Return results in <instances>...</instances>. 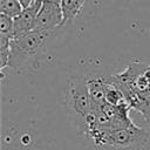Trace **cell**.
<instances>
[{
  "instance_id": "1",
  "label": "cell",
  "mask_w": 150,
  "mask_h": 150,
  "mask_svg": "<svg viewBox=\"0 0 150 150\" xmlns=\"http://www.w3.org/2000/svg\"><path fill=\"white\" fill-rule=\"evenodd\" d=\"M131 109L141 112L150 123V66L131 62L122 73L111 76Z\"/></svg>"
},
{
  "instance_id": "2",
  "label": "cell",
  "mask_w": 150,
  "mask_h": 150,
  "mask_svg": "<svg viewBox=\"0 0 150 150\" xmlns=\"http://www.w3.org/2000/svg\"><path fill=\"white\" fill-rule=\"evenodd\" d=\"M53 33L30 30L11 41L8 67L13 70H28L39 66L47 52V41Z\"/></svg>"
},
{
  "instance_id": "3",
  "label": "cell",
  "mask_w": 150,
  "mask_h": 150,
  "mask_svg": "<svg viewBox=\"0 0 150 150\" xmlns=\"http://www.w3.org/2000/svg\"><path fill=\"white\" fill-rule=\"evenodd\" d=\"M64 98L66 108L74 127L79 132L83 134L86 120L93 111V104L89 96L86 76L71 75L68 79Z\"/></svg>"
},
{
  "instance_id": "4",
  "label": "cell",
  "mask_w": 150,
  "mask_h": 150,
  "mask_svg": "<svg viewBox=\"0 0 150 150\" xmlns=\"http://www.w3.org/2000/svg\"><path fill=\"white\" fill-rule=\"evenodd\" d=\"M148 142V131L132 124L110 132L104 150H144Z\"/></svg>"
},
{
  "instance_id": "5",
  "label": "cell",
  "mask_w": 150,
  "mask_h": 150,
  "mask_svg": "<svg viewBox=\"0 0 150 150\" xmlns=\"http://www.w3.org/2000/svg\"><path fill=\"white\" fill-rule=\"evenodd\" d=\"M61 0H42L40 12L36 16L34 30L54 33L56 28L62 27Z\"/></svg>"
},
{
  "instance_id": "6",
  "label": "cell",
  "mask_w": 150,
  "mask_h": 150,
  "mask_svg": "<svg viewBox=\"0 0 150 150\" xmlns=\"http://www.w3.org/2000/svg\"><path fill=\"white\" fill-rule=\"evenodd\" d=\"M41 5L42 0H36L32 6L23 8V11L14 19V38L27 34L34 29Z\"/></svg>"
},
{
  "instance_id": "7",
  "label": "cell",
  "mask_w": 150,
  "mask_h": 150,
  "mask_svg": "<svg viewBox=\"0 0 150 150\" xmlns=\"http://www.w3.org/2000/svg\"><path fill=\"white\" fill-rule=\"evenodd\" d=\"M89 96L93 104V110H101L105 103V90L108 84V76L88 75L86 76Z\"/></svg>"
},
{
  "instance_id": "8",
  "label": "cell",
  "mask_w": 150,
  "mask_h": 150,
  "mask_svg": "<svg viewBox=\"0 0 150 150\" xmlns=\"http://www.w3.org/2000/svg\"><path fill=\"white\" fill-rule=\"evenodd\" d=\"M86 1L87 0H61V9L63 16L62 27L70 23L77 16Z\"/></svg>"
},
{
  "instance_id": "9",
  "label": "cell",
  "mask_w": 150,
  "mask_h": 150,
  "mask_svg": "<svg viewBox=\"0 0 150 150\" xmlns=\"http://www.w3.org/2000/svg\"><path fill=\"white\" fill-rule=\"evenodd\" d=\"M23 11L19 0H0V14L15 19Z\"/></svg>"
},
{
  "instance_id": "10",
  "label": "cell",
  "mask_w": 150,
  "mask_h": 150,
  "mask_svg": "<svg viewBox=\"0 0 150 150\" xmlns=\"http://www.w3.org/2000/svg\"><path fill=\"white\" fill-rule=\"evenodd\" d=\"M0 35L14 39V19L0 14Z\"/></svg>"
},
{
  "instance_id": "11",
  "label": "cell",
  "mask_w": 150,
  "mask_h": 150,
  "mask_svg": "<svg viewBox=\"0 0 150 150\" xmlns=\"http://www.w3.org/2000/svg\"><path fill=\"white\" fill-rule=\"evenodd\" d=\"M19 1H20V4L22 5V7H23V8H27V7L32 6L36 0H19Z\"/></svg>"
}]
</instances>
